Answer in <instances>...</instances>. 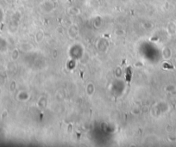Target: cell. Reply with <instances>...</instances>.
Instances as JSON below:
<instances>
[{"label": "cell", "instance_id": "6da1fadb", "mask_svg": "<svg viewBox=\"0 0 176 147\" xmlns=\"http://www.w3.org/2000/svg\"><path fill=\"white\" fill-rule=\"evenodd\" d=\"M126 79L128 82L130 81V77H131V71H130V68H128L127 71H126Z\"/></svg>", "mask_w": 176, "mask_h": 147}]
</instances>
